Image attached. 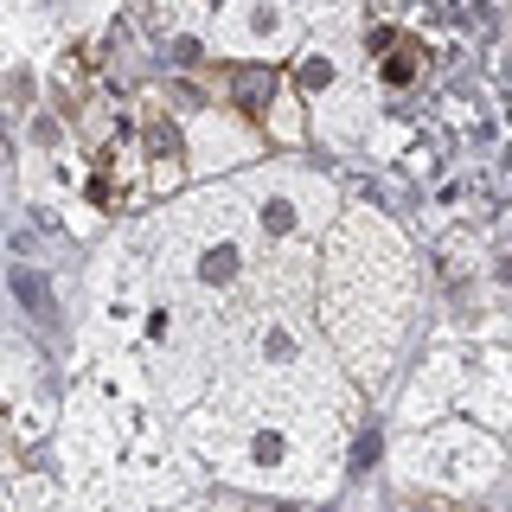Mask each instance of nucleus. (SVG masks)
Segmentation results:
<instances>
[{
	"label": "nucleus",
	"instance_id": "nucleus-1",
	"mask_svg": "<svg viewBox=\"0 0 512 512\" xmlns=\"http://www.w3.org/2000/svg\"><path fill=\"white\" fill-rule=\"evenodd\" d=\"M186 173L180 160V128L160 109H141L128 128L96 141V160H90V199L103 212H128V205L154 199V192H173Z\"/></svg>",
	"mask_w": 512,
	"mask_h": 512
},
{
	"label": "nucleus",
	"instance_id": "nucleus-2",
	"mask_svg": "<svg viewBox=\"0 0 512 512\" xmlns=\"http://www.w3.org/2000/svg\"><path fill=\"white\" fill-rule=\"evenodd\" d=\"M224 96L263 128L269 141H301V103L282 84V71H224Z\"/></svg>",
	"mask_w": 512,
	"mask_h": 512
},
{
	"label": "nucleus",
	"instance_id": "nucleus-3",
	"mask_svg": "<svg viewBox=\"0 0 512 512\" xmlns=\"http://www.w3.org/2000/svg\"><path fill=\"white\" fill-rule=\"evenodd\" d=\"M372 52H378V71H384V84H397V90H410L416 77H423V45L410 39V32H391V26H378L372 32Z\"/></svg>",
	"mask_w": 512,
	"mask_h": 512
},
{
	"label": "nucleus",
	"instance_id": "nucleus-4",
	"mask_svg": "<svg viewBox=\"0 0 512 512\" xmlns=\"http://www.w3.org/2000/svg\"><path fill=\"white\" fill-rule=\"evenodd\" d=\"M84 90H96V58L84 52V45H77V52L58 64V103L77 116V109H84Z\"/></svg>",
	"mask_w": 512,
	"mask_h": 512
},
{
	"label": "nucleus",
	"instance_id": "nucleus-5",
	"mask_svg": "<svg viewBox=\"0 0 512 512\" xmlns=\"http://www.w3.org/2000/svg\"><path fill=\"white\" fill-rule=\"evenodd\" d=\"M250 512H301L295 500H282V506H250Z\"/></svg>",
	"mask_w": 512,
	"mask_h": 512
}]
</instances>
